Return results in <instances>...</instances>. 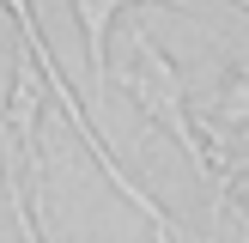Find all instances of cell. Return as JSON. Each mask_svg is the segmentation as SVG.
Here are the masks:
<instances>
[{
  "label": "cell",
  "mask_w": 249,
  "mask_h": 243,
  "mask_svg": "<svg viewBox=\"0 0 249 243\" xmlns=\"http://www.w3.org/2000/svg\"><path fill=\"white\" fill-rule=\"evenodd\" d=\"M128 91L140 97V109L158 122V128H170V140H177L182 152L195 158V170L213 182V207H225V170L207 158L201 134H195L189 97H182V73H177V61H170V55H164V49H158L146 31H134V73H128Z\"/></svg>",
  "instance_id": "cell-1"
},
{
  "label": "cell",
  "mask_w": 249,
  "mask_h": 243,
  "mask_svg": "<svg viewBox=\"0 0 249 243\" xmlns=\"http://www.w3.org/2000/svg\"><path fill=\"white\" fill-rule=\"evenodd\" d=\"M195 134H201L207 158H213L219 170H225V152L249 134V55L231 67V79L213 91V104L201 109V122H195Z\"/></svg>",
  "instance_id": "cell-2"
},
{
  "label": "cell",
  "mask_w": 249,
  "mask_h": 243,
  "mask_svg": "<svg viewBox=\"0 0 249 243\" xmlns=\"http://www.w3.org/2000/svg\"><path fill=\"white\" fill-rule=\"evenodd\" d=\"M79 6V24H85V67H91V85L104 91L109 85V18L122 6H140V0H73ZM158 6H189V0H158Z\"/></svg>",
  "instance_id": "cell-3"
},
{
  "label": "cell",
  "mask_w": 249,
  "mask_h": 243,
  "mask_svg": "<svg viewBox=\"0 0 249 243\" xmlns=\"http://www.w3.org/2000/svg\"><path fill=\"white\" fill-rule=\"evenodd\" d=\"M6 207H12V219H18V243H43V231H36V201L24 194L18 164H6Z\"/></svg>",
  "instance_id": "cell-4"
},
{
  "label": "cell",
  "mask_w": 249,
  "mask_h": 243,
  "mask_svg": "<svg viewBox=\"0 0 249 243\" xmlns=\"http://www.w3.org/2000/svg\"><path fill=\"white\" fill-rule=\"evenodd\" d=\"M231 6H243V12H249V0H231Z\"/></svg>",
  "instance_id": "cell-5"
},
{
  "label": "cell",
  "mask_w": 249,
  "mask_h": 243,
  "mask_svg": "<svg viewBox=\"0 0 249 243\" xmlns=\"http://www.w3.org/2000/svg\"><path fill=\"white\" fill-rule=\"evenodd\" d=\"M243 194H249V176H243Z\"/></svg>",
  "instance_id": "cell-6"
}]
</instances>
